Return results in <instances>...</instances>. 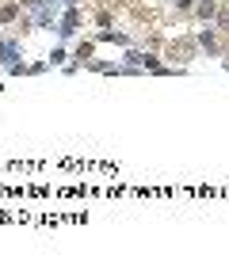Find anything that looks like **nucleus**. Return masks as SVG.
I'll use <instances>...</instances> for the list:
<instances>
[{
	"label": "nucleus",
	"instance_id": "obj_5",
	"mask_svg": "<svg viewBox=\"0 0 229 255\" xmlns=\"http://www.w3.org/2000/svg\"><path fill=\"white\" fill-rule=\"evenodd\" d=\"M92 38H96V42H111V46H122V50H126V46H134V42H130V34H126V31H115V27H103V31H96Z\"/></svg>",
	"mask_w": 229,
	"mask_h": 255
},
{
	"label": "nucleus",
	"instance_id": "obj_14",
	"mask_svg": "<svg viewBox=\"0 0 229 255\" xmlns=\"http://www.w3.org/2000/svg\"><path fill=\"white\" fill-rule=\"evenodd\" d=\"M168 4H172V8H180V11H191V8H195V0H168Z\"/></svg>",
	"mask_w": 229,
	"mask_h": 255
},
{
	"label": "nucleus",
	"instance_id": "obj_3",
	"mask_svg": "<svg viewBox=\"0 0 229 255\" xmlns=\"http://www.w3.org/2000/svg\"><path fill=\"white\" fill-rule=\"evenodd\" d=\"M218 27L214 23H207L203 31H195V42H199V50H207L210 57H226V46H222V38H218Z\"/></svg>",
	"mask_w": 229,
	"mask_h": 255
},
{
	"label": "nucleus",
	"instance_id": "obj_13",
	"mask_svg": "<svg viewBox=\"0 0 229 255\" xmlns=\"http://www.w3.org/2000/svg\"><path fill=\"white\" fill-rule=\"evenodd\" d=\"M19 8L27 11V15H31V11H38V8H42V0H19Z\"/></svg>",
	"mask_w": 229,
	"mask_h": 255
},
{
	"label": "nucleus",
	"instance_id": "obj_1",
	"mask_svg": "<svg viewBox=\"0 0 229 255\" xmlns=\"http://www.w3.org/2000/svg\"><path fill=\"white\" fill-rule=\"evenodd\" d=\"M195 53H199L195 34H180L176 42H168V46H164V53H161V57H168L172 65H187L191 57H195Z\"/></svg>",
	"mask_w": 229,
	"mask_h": 255
},
{
	"label": "nucleus",
	"instance_id": "obj_10",
	"mask_svg": "<svg viewBox=\"0 0 229 255\" xmlns=\"http://www.w3.org/2000/svg\"><path fill=\"white\" fill-rule=\"evenodd\" d=\"M111 23H115V15H111L107 8H99V11H96V27L103 31V27H111Z\"/></svg>",
	"mask_w": 229,
	"mask_h": 255
},
{
	"label": "nucleus",
	"instance_id": "obj_8",
	"mask_svg": "<svg viewBox=\"0 0 229 255\" xmlns=\"http://www.w3.org/2000/svg\"><path fill=\"white\" fill-rule=\"evenodd\" d=\"M92 53H96V38H80V42H76V50L69 53V57H73V61H80V65H88V61H92Z\"/></svg>",
	"mask_w": 229,
	"mask_h": 255
},
{
	"label": "nucleus",
	"instance_id": "obj_2",
	"mask_svg": "<svg viewBox=\"0 0 229 255\" xmlns=\"http://www.w3.org/2000/svg\"><path fill=\"white\" fill-rule=\"evenodd\" d=\"M80 27H84V8H61V15H57V23H54L57 38H61V42H69Z\"/></svg>",
	"mask_w": 229,
	"mask_h": 255
},
{
	"label": "nucleus",
	"instance_id": "obj_7",
	"mask_svg": "<svg viewBox=\"0 0 229 255\" xmlns=\"http://www.w3.org/2000/svg\"><path fill=\"white\" fill-rule=\"evenodd\" d=\"M23 8H19V0H8V4H0V27H11V23H19Z\"/></svg>",
	"mask_w": 229,
	"mask_h": 255
},
{
	"label": "nucleus",
	"instance_id": "obj_12",
	"mask_svg": "<svg viewBox=\"0 0 229 255\" xmlns=\"http://www.w3.org/2000/svg\"><path fill=\"white\" fill-rule=\"evenodd\" d=\"M80 69H84V65H80V61H65V65H61V73H65V76H76V73H80Z\"/></svg>",
	"mask_w": 229,
	"mask_h": 255
},
{
	"label": "nucleus",
	"instance_id": "obj_4",
	"mask_svg": "<svg viewBox=\"0 0 229 255\" xmlns=\"http://www.w3.org/2000/svg\"><path fill=\"white\" fill-rule=\"evenodd\" d=\"M15 61H23V46H19V38L0 34V65L8 69V65H15Z\"/></svg>",
	"mask_w": 229,
	"mask_h": 255
},
{
	"label": "nucleus",
	"instance_id": "obj_9",
	"mask_svg": "<svg viewBox=\"0 0 229 255\" xmlns=\"http://www.w3.org/2000/svg\"><path fill=\"white\" fill-rule=\"evenodd\" d=\"M46 61H50V69H54V65H65L69 61V50H65V46H54V50L46 53Z\"/></svg>",
	"mask_w": 229,
	"mask_h": 255
},
{
	"label": "nucleus",
	"instance_id": "obj_6",
	"mask_svg": "<svg viewBox=\"0 0 229 255\" xmlns=\"http://www.w3.org/2000/svg\"><path fill=\"white\" fill-rule=\"evenodd\" d=\"M218 8H222L218 0H195V8H191V11H195V19L214 23V19H218Z\"/></svg>",
	"mask_w": 229,
	"mask_h": 255
},
{
	"label": "nucleus",
	"instance_id": "obj_11",
	"mask_svg": "<svg viewBox=\"0 0 229 255\" xmlns=\"http://www.w3.org/2000/svg\"><path fill=\"white\" fill-rule=\"evenodd\" d=\"M46 69H50V61H31L27 65V76H42Z\"/></svg>",
	"mask_w": 229,
	"mask_h": 255
},
{
	"label": "nucleus",
	"instance_id": "obj_15",
	"mask_svg": "<svg viewBox=\"0 0 229 255\" xmlns=\"http://www.w3.org/2000/svg\"><path fill=\"white\" fill-rule=\"evenodd\" d=\"M61 8H80V0H61Z\"/></svg>",
	"mask_w": 229,
	"mask_h": 255
}]
</instances>
